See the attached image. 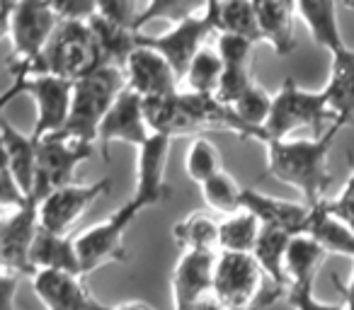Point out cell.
Listing matches in <instances>:
<instances>
[{
    "label": "cell",
    "mask_w": 354,
    "mask_h": 310,
    "mask_svg": "<svg viewBox=\"0 0 354 310\" xmlns=\"http://www.w3.org/2000/svg\"><path fill=\"white\" fill-rule=\"evenodd\" d=\"M342 124L335 122L323 136L315 138H286L270 141L267 148V173L279 182L299 189L306 206L315 209L325 202V192L333 184V175L328 170V153Z\"/></svg>",
    "instance_id": "cell-1"
},
{
    "label": "cell",
    "mask_w": 354,
    "mask_h": 310,
    "mask_svg": "<svg viewBox=\"0 0 354 310\" xmlns=\"http://www.w3.org/2000/svg\"><path fill=\"white\" fill-rule=\"evenodd\" d=\"M124 90H127L124 70L114 68V66H100L97 70L75 80L71 117L64 133L97 146L100 124H102V119L107 117V112Z\"/></svg>",
    "instance_id": "cell-2"
},
{
    "label": "cell",
    "mask_w": 354,
    "mask_h": 310,
    "mask_svg": "<svg viewBox=\"0 0 354 310\" xmlns=\"http://www.w3.org/2000/svg\"><path fill=\"white\" fill-rule=\"evenodd\" d=\"M100 66L102 61L88 22L61 20L30 75H56L75 83L83 75L97 70Z\"/></svg>",
    "instance_id": "cell-3"
},
{
    "label": "cell",
    "mask_w": 354,
    "mask_h": 310,
    "mask_svg": "<svg viewBox=\"0 0 354 310\" xmlns=\"http://www.w3.org/2000/svg\"><path fill=\"white\" fill-rule=\"evenodd\" d=\"M59 22L61 20L51 3H37V0L12 3L10 25H8V39L12 44V78H30Z\"/></svg>",
    "instance_id": "cell-4"
},
{
    "label": "cell",
    "mask_w": 354,
    "mask_h": 310,
    "mask_svg": "<svg viewBox=\"0 0 354 310\" xmlns=\"http://www.w3.org/2000/svg\"><path fill=\"white\" fill-rule=\"evenodd\" d=\"M333 122V114L328 109L323 93H306L296 85L294 78H286L281 83L279 93L272 97L270 117L265 122V143L270 141H286L299 128H310L315 136H323L325 122Z\"/></svg>",
    "instance_id": "cell-5"
},
{
    "label": "cell",
    "mask_w": 354,
    "mask_h": 310,
    "mask_svg": "<svg viewBox=\"0 0 354 310\" xmlns=\"http://www.w3.org/2000/svg\"><path fill=\"white\" fill-rule=\"evenodd\" d=\"M97 146L88 141H80L68 133H51L37 141V173H35V187H32L30 199L39 202L49 197L51 192L73 184V173L93 158Z\"/></svg>",
    "instance_id": "cell-6"
},
{
    "label": "cell",
    "mask_w": 354,
    "mask_h": 310,
    "mask_svg": "<svg viewBox=\"0 0 354 310\" xmlns=\"http://www.w3.org/2000/svg\"><path fill=\"white\" fill-rule=\"evenodd\" d=\"M141 209L129 199L124 206H119L114 213H109L104 221L95 223V226L85 228L83 233L75 235V252H78V262L83 276L90 271L100 269L104 264H114V262H127V245H124V235L133 226L138 218Z\"/></svg>",
    "instance_id": "cell-7"
},
{
    "label": "cell",
    "mask_w": 354,
    "mask_h": 310,
    "mask_svg": "<svg viewBox=\"0 0 354 310\" xmlns=\"http://www.w3.org/2000/svg\"><path fill=\"white\" fill-rule=\"evenodd\" d=\"M212 35H216L214 3H204L194 15L185 17L183 22L172 25L170 30L162 32V35H158V37L138 35V44L158 51V54L172 66V70H175L180 83H183V75L187 73L192 59L207 46L204 41Z\"/></svg>",
    "instance_id": "cell-8"
},
{
    "label": "cell",
    "mask_w": 354,
    "mask_h": 310,
    "mask_svg": "<svg viewBox=\"0 0 354 310\" xmlns=\"http://www.w3.org/2000/svg\"><path fill=\"white\" fill-rule=\"evenodd\" d=\"M262 276L265 274L252 255L218 252L212 289V300L216 310H257Z\"/></svg>",
    "instance_id": "cell-9"
},
{
    "label": "cell",
    "mask_w": 354,
    "mask_h": 310,
    "mask_svg": "<svg viewBox=\"0 0 354 310\" xmlns=\"http://www.w3.org/2000/svg\"><path fill=\"white\" fill-rule=\"evenodd\" d=\"M112 182L107 177L93 184H66V187L51 192L37 206L39 228L56 235H71V228L83 218V213L109 192Z\"/></svg>",
    "instance_id": "cell-10"
},
{
    "label": "cell",
    "mask_w": 354,
    "mask_h": 310,
    "mask_svg": "<svg viewBox=\"0 0 354 310\" xmlns=\"http://www.w3.org/2000/svg\"><path fill=\"white\" fill-rule=\"evenodd\" d=\"M25 95H32L37 104V122L30 131L35 141L64 131L73 102V80L56 75H30L25 78Z\"/></svg>",
    "instance_id": "cell-11"
},
{
    "label": "cell",
    "mask_w": 354,
    "mask_h": 310,
    "mask_svg": "<svg viewBox=\"0 0 354 310\" xmlns=\"http://www.w3.org/2000/svg\"><path fill=\"white\" fill-rule=\"evenodd\" d=\"M218 255L183 252L170 276L175 310H207L214 289V267Z\"/></svg>",
    "instance_id": "cell-12"
},
{
    "label": "cell",
    "mask_w": 354,
    "mask_h": 310,
    "mask_svg": "<svg viewBox=\"0 0 354 310\" xmlns=\"http://www.w3.org/2000/svg\"><path fill=\"white\" fill-rule=\"evenodd\" d=\"M151 138L148 124L143 119V97H138L131 90H124L102 119L97 128V151L102 153L104 163H109V151L114 143L127 146H143Z\"/></svg>",
    "instance_id": "cell-13"
},
{
    "label": "cell",
    "mask_w": 354,
    "mask_h": 310,
    "mask_svg": "<svg viewBox=\"0 0 354 310\" xmlns=\"http://www.w3.org/2000/svg\"><path fill=\"white\" fill-rule=\"evenodd\" d=\"M170 138L153 136L143 146H138V160H136V189H133L131 202L141 211L151 206H158L165 202L170 194V184L165 180L167 155H170Z\"/></svg>",
    "instance_id": "cell-14"
},
{
    "label": "cell",
    "mask_w": 354,
    "mask_h": 310,
    "mask_svg": "<svg viewBox=\"0 0 354 310\" xmlns=\"http://www.w3.org/2000/svg\"><path fill=\"white\" fill-rule=\"evenodd\" d=\"M39 233V216L37 202L27 199L20 209H12L0 238V269L15 271V274H35L30 264L32 242Z\"/></svg>",
    "instance_id": "cell-15"
},
{
    "label": "cell",
    "mask_w": 354,
    "mask_h": 310,
    "mask_svg": "<svg viewBox=\"0 0 354 310\" xmlns=\"http://www.w3.org/2000/svg\"><path fill=\"white\" fill-rule=\"evenodd\" d=\"M124 78H127V88L143 99L180 93V78L172 66L158 51L143 44H138L136 51L129 56L124 66Z\"/></svg>",
    "instance_id": "cell-16"
},
{
    "label": "cell",
    "mask_w": 354,
    "mask_h": 310,
    "mask_svg": "<svg viewBox=\"0 0 354 310\" xmlns=\"http://www.w3.org/2000/svg\"><path fill=\"white\" fill-rule=\"evenodd\" d=\"M32 289L46 310H112L90 293L83 276L66 271H37Z\"/></svg>",
    "instance_id": "cell-17"
},
{
    "label": "cell",
    "mask_w": 354,
    "mask_h": 310,
    "mask_svg": "<svg viewBox=\"0 0 354 310\" xmlns=\"http://www.w3.org/2000/svg\"><path fill=\"white\" fill-rule=\"evenodd\" d=\"M243 211L252 213L260 221L262 228L281 231L294 238L306 235L313 209L306 206V204L284 202V199L270 197V194H262L257 189L245 187L243 189Z\"/></svg>",
    "instance_id": "cell-18"
},
{
    "label": "cell",
    "mask_w": 354,
    "mask_h": 310,
    "mask_svg": "<svg viewBox=\"0 0 354 310\" xmlns=\"http://www.w3.org/2000/svg\"><path fill=\"white\" fill-rule=\"evenodd\" d=\"M257 25H260L262 41L274 49L277 56L286 59L296 51L294 22H296V3L289 0H260L255 3Z\"/></svg>",
    "instance_id": "cell-19"
},
{
    "label": "cell",
    "mask_w": 354,
    "mask_h": 310,
    "mask_svg": "<svg viewBox=\"0 0 354 310\" xmlns=\"http://www.w3.org/2000/svg\"><path fill=\"white\" fill-rule=\"evenodd\" d=\"M143 119L153 136H165L170 141L177 136H204L197 124L192 122V117L183 109L177 93L143 99Z\"/></svg>",
    "instance_id": "cell-20"
},
{
    "label": "cell",
    "mask_w": 354,
    "mask_h": 310,
    "mask_svg": "<svg viewBox=\"0 0 354 310\" xmlns=\"http://www.w3.org/2000/svg\"><path fill=\"white\" fill-rule=\"evenodd\" d=\"M323 97L335 122L342 126L354 124V51L342 49L333 56V70L330 80L323 90Z\"/></svg>",
    "instance_id": "cell-21"
},
{
    "label": "cell",
    "mask_w": 354,
    "mask_h": 310,
    "mask_svg": "<svg viewBox=\"0 0 354 310\" xmlns=\"http://www.w3.org/2000/svg\"><path fill=\"white\" fill-rule=\"evenodd\" d=\"M32 271H66V274L83 276L75 252V235H56L39 228L30 252ZM32 274V276H35Z\"/></svg>",
    "instance_id": "cell-22"
},
{
    "label": "cell",
    "mask_w": 354,
    "mask_h": 310,
    "mask_svg": "<svg viewBox=\"0 0 354 310\" xmlns=\"http://www.w3.org/2000/svg\"><path fill=\"white\" fill-rule=\"evenodd\" d=\"M88 27L95 37V44H97V54H100L102 66H114V68L124 70L129 56L136 51L138 35H141V32H133V30H129V27L117 25V22L100 15L97 10H95V15L88 20Z\"/></svg>",
    "instance_id": "cell-23"
},
{
    "label": "cell",
    "mask_w": 354,
    "mask_h": 310,
    "mask_svg": "<svg viewBox=\"0 0 354 310\" xmlns=\"http://www.w3.org/2000/svg\"><path fill=\"white\" fill-rule=\"evenodd\" d=\"M296 15L308 27L315 44L323 46L325 51L335 56L342 49H347L337 27V6L335 3H330V0H304V3H296Z\"/></svg>",
    "instance_id": "cell-24"
},
{
    "label": "cell",
    "mask_w": 354,
    "mask_h": 310,
    "mask_svg": "<svg viewBox=\"0 0 354 310\" xmlns=\"http://www.w3.org/2000/svg\"><path fill=\"white\" fill-rule=\"evenodd\" d=\"M0 138L6 143L8 160H10V175L20 192L30 199L32 187H35V173H37V141L30 133L17 131L12 124H3Z\"/></svg>",
    "instance_id": "cell-25"
},
{
    "label": "cell",
    "mask_w": 354,
    "mask_h": 310,
    "mask_svg": "<svg viewBox=\"0 0 354 310\" xmlns=\"http://www.w3.org/2000/svg\"><path fill=\"white\" fill-rule=\"evenodd\" d=\"M328 252L318 245L310 235H294L286 247V279L291 286H313L320 264L325 262Z\"/></svg>",
    "instance_id": "cell-26"
},
{
    "label": "cell",
    "mask_w": 354,
    "mask_h": 310,
    "mask_svg": "<svg viewBox=\"0 0 354 310\" xmlns=\"http://www.w3.org/2000/svg\"><path fill=\"white\" fill-rule=\"evenodd\" d=\"M289 240H291V235H286V233L262 228L255 250H252V257H255L257 267H260L262 274L274 284V291L279 296H286V291H289V279H286V269H284Z\"/></svg>",
    "instance_id": "cell-27"
},
{
    "label": "cell",
    "mask_w": 354,
    "mask_h": 310,
    "mask_svg": "<svg viewBox=\"0 0 354 310\" xmlns=\"http://www.w3.org/2000/svg\"><path fill=\"white\" fill-rule=\"evenodd\" d=\"M172 240L183 252L218 255V221L209 213H189L172 226Z\"/></svg>",
    "instance_id": "cell-28"
},
{
    "label": "cell",
    "mask_w": 354,
    "mask_h": 310,
    "mask_svg": "<svg viewBox=\"0 0 354 310\" xmlns=\"http://www.w3.org/2000/svg\"><path fill=\"white\" fill-rule=\"evenodd\" d=\"M306 235H310L325 252H333V255H344L354 257V231L344 226L339 218H335L328 211L325 202H320L318 206L310 213V223Z\"/></svg>",
    "instance_id": "cell-29"
},
{
    "label": "cell",
    "mask_w": 354,
    "mask_h": 310,
    "mask_svg": "<svg viewBox=\"0 0 354 310\" xmlns=\"http://www.w3.org/2000/svg\"><path fill=\"white\" fill-rule=\"evenodd\" d=\"M214 17H216V35L243 37V39L252 41V44L262 41L255 3H243V0L214 3Z\"/></svg>",
    "instance_id": "cell-30"
},
{
    "label": "cell",
    "mask_w": 354,
    "mask_h": 310,
    "mask_svg": "<svg viewBox=\"0 0 354 310\" xmlns=\"http://www.w3.org/2000/svg\"><path fill=\"white\" fill-rule=\"evenodd\" d=\"M262 226L252 213L241 211L218 221V252H236V255H252Z\"/></svg>",
    "instance_id": "cell-31"
},
{
    "label": "cell",
    "mask_w": 354,
    "mask_h": 310,
    "mask_svg": "<svg viewBox=\"0 0 354 310\" xmlns=\"http://www.w3.org/2000/svg\"><path fill=\"white\" fill-rule=\"evenodd\" d=\"M223 75V61L216 49L204 46L189 64L187 73L183 75L180 88L194 95H216V88Z\"/></svg>",
    "instance_id": "cell-32"
},
{
    "label": "cell",
    "mask_w": 354,
    "mask_h": 310,
    "mask_svg": "<svg viewBox=\"0 0 354 310\" xmlns=\"http://www.w3.org/2000/svg\"><path fill=\"white\" fill-rule=\"evenodd\" d=\"M185 170H187V177L194 184H199V187L204 182H209L214 175L223 173L221 151L216 148V143L207 136L192 138V143L187 148V155H185Z\"/></svg>",
    "instance_id": "cell-33"
},
{
    "label": "cell",
    "mask_w": 354,
    "mask_h": 310,
    "mask_svg": "<svg viewBox=\"0 0 354 310\" xmlns=\"http://www.w3.org/2000/svg\"><path fill=\"white\" fill-rule=\"evenodd\" d=\"M202 197L212 211L223 213V216H233V213L243 211V187L223 170V173L214 175L209 182L202 184Z\"/></svg>",
    "instance_id": "cell-34"
},
{
    "label": "cell",
    "mask_w": 354,
    "mask_h": 310,
    "mask_svg": "<svg viewBox=\"0 0 354 310\" xmlns=\"http://www.w3.org/2000/svg\"><path fill=\"white\" fill-rule=\"evenodd\" d=\"M272 97H274V95H270L265 88L252 83L250 88L238 97V102L233 104V112L241 117L243 124H248L252 131L260 133L262 143H265V131H262V128H265V122H267V117H270Z\"/></svg>",
    "instance_id": "cell-35"
},
{
    "label": "cell",
    "mask_w": 354,
    "mask_h": 310,
    "mask_svg": "<svg viewBox=\"0 0 354 310\" xmlns=\"http://www.w3.org/2000/svg\"><path fill=\"white\" fill-rule=\"evenodd\" d=\"M202 6L204 3H180V0H156V3H148V6H143V12L138 17V32L151 20H170L172 25H177L185 17L194 15Z\"/></svg>",
    "instance_id": "cell-36"
},
{
    "label": "cell",
    "mask_w": 354,
    "mask_h": 310,
    "mask_svg": "<svg viewBox=\"0 0 354 310\" xmlns=\"http://www.w3.org/2000/svg\"><path fill=\"white\" fill-rule=\"evenodd\" d=\"M216 51L223 61V68L228 70H250L252 64V49L255 44L243 37H233V35H216Z\"/></svg>",
    "instance_id": "cell-37"
},
{
    "label": "cell",
    "mask_w": 354,
    "mask_h": 310,
    "mask_svg": "<svg viewBox=\"0 0 354 310\" xmlns=\"http://www.w3.org/2000/svg\"><path fill=\"white\" fill-rule=\"evenodd\" d=\"M325 206H328V211L335 218H339L344 226L354 231V160H352V175H349L344 189L339 192L337 199H325Z\"/></svg>",
    "instance_id": "cell-38"
},
{
    "label": "cell",
    "mask_w": 354,
    "mask_h": 310,
    "mask_svg": "<svg viewBox=\"0 0 354 310\" xmlns=\"http://www.w3.org/2000/svg\"><path fill=\"white\" fill-rule=\"evenodd\" d=\"M286 300H289L294 310H347L344 305L320 303L313 296V286H291L286 291Z\"/></svg>",
    "instance_id": "cell-39"
},
{
    "label": "cell",
    "mask_w": 354,
    "mask_h": 310,
    "mask_svg": "<svg viewBox=\"0 0 354 310\" xmlns=\"http://www.w3.org/2000/svg\"><path fill=\"white\" fill-rule=\"evenodd\" d=\"M51 6H54L59 20L68 22H88L97 10V3H88V0H56Z\"/></svg>",
    "instance_id": "cell-40"
},
{
    "label": "cell",
    "mask_w": 354,
    "mask_h": 310,
    "mask_svg": "<svg viewBox=\"0 0 354 310\" xmlns=\"http://www.w3.org/2000/svg\"><path fill=\"white\" fill-rule=\"evenodd\" d=\"M27 202V197L20 192L12 175L0 173V209H20Z\"/></svg>",
    "instance_id": "cell-41"
},
{
    "label": "cell",
    "mask_w": 354,
    "mask_h": 310,
    "mask_svg": "<svg viewBox=\"0 0 354 310\" xmlns=\"http://www.w3.org/2000/svg\"><path fill=\"white\" fill-rule=\"evenodd\" d=\"M17 286H20V274L0 269V310H17Z\"/></svg>",
    "instance_id": "cell-42"
},
{
    "label": "cell",
    "mask_w": 354,
    "mask_h": 310,
    "mask_svg": "<svg viewBox=\"0 0 354 310\" xmlns=\"http://www.w3.org/2000/svg\"><path fill=\"white\" fill-rule=\"evenodd\" d=\"M20 95H25V78H15L3 93H0V131H3V124H6L8 104H10L15 97H20Z\"/></svg>",
    "instance_id": "cell-43"
},
{
    "label": "cell",
    "mask_w": 354,
    "mask_h": 310,
    "mask_svg": "<svg viewBox=\"0 0 354 310\" xmlns=\"http://www.w3.org/2000/svg\"><path fill=\"white\" fill-rule=\"evenodd\" d=\"M333 284L337 286L339 291H342L344 308H347V310H354V276H352V281H349L347 286H342V281H339L337 276H333Z\"/></svg>",
    "instance_id": "cell-44"
},
{
    "label": "cell",
    "mask_w": 354,
    "mask_h": 310,
    "mask_svg": "<svg viewBox=\"0 0 354 310\" xmlns=\"http://www.w3.org/2000/svg\"><path fill=\"white\" fill-rule=\"evenodd\" d=\"M10 10H12V3H3V0H0V41L8 39V25H10Z\"/></svg>",
    "instance_id": "cell-45"
},
{
    "label": "cell",
    "mask_w": 354,
    "mask_h": 310,
    "mask_svg": "<svg viewBox=\"0 0 354 310\" xmlns=\"http://www.w3.org/2000/svg\"><path fill=\"white\" fill-rule=\"evenodd\" d=\"M112 310H153V308L146 303H141V300H127V303L112 305Z\"/></svg>",
    "instance_id": "cell-46"
},
{
    "label": "cell",
    "mask_w": 354,
    "mask_h": 310,
    "mask_svg": "<svg viewBox=\"0 0 354 310\" xmlns=\"http://www.w3.org/2000/svg\"><path fill=\"white\" fill-rule=\"evenodd\" d=\"M0 173L10 175V160H8V151H6V143H3V138H0Z\"/></svg>",
    "instance_id": "cell-47"
},
{
    "label": "cell",
    "mask_w": 354,
    "mask_h": 310,
    "mask_svg": "<svg viewBox=\"0 0 354 310\" xmlns=\"http://www.w3.org/2000/svg\"><path fill=\"white\" fill-rule=\"evenodd\" d=\"M12 209H0V238H3V228H6L8 223V216H10Z\"/></svg>",
    "instance_id": "cell-48"
},
{
    "label": "cell",
    "mask_w": 354,
    "mask_h": 310,
    "mask_svg": "<svg viewBox=\"0 0 354 310\" xmlns=\"http://www.w3.org/2000/svg\"><path fill=\"white\" fill-rule=\"evenodd\" d=\"M347 8H349V10H354V3H347Z\"/></svg>",
    "instance_id": "cell-49"
}]
</instances>
